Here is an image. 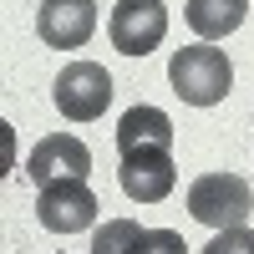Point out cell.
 Masks as SVG:
<instances>
[{
	"label": "cell",
	"mask_w": 254,
	"mask_h": 254,
	"mask_svg": "<svg viewBox=\"0 0 254 254\" xmlns=\"http://www.w3.org/2000/svg\"><path fill=\"white\" fill-rule=\"evenodd\" d=\"M117 183L132 203H163L178 183L173 168V122L163 107H132L117 122Z\"/></svg>",
	"instance_id": "1"
},
{
	"label": "cell",
	"mask_w": 254,
	"mask_h": 254,
	"mask_svg": "<svg viewBox=\"0 0 254 254\" xmlns=\"http://www.w3.org/2000/svg\"><path fill=\"white\" fill-rule=\"evenodd\" d=\"M168 81H173V92L188 102V107H214V102L229 97V87H234V66H229V56L219 46H183L173 51V61H168Z\"/></svg>",
	"instance_id": "2"
},
{
	"label": "cell",
	"mask_w": 254,
	"mask_h": 254,
	"mask_svg": "<svg viewBox=\"0 0 254 254\" xmlns=\"http://www.w3.org/2000/svg\"><path fill=\"white\" fill-rule=\"evenodd\" d=\"M188 214L208 229H239L254 214V193L239 173H203L188 183Z\"/></svg>",
	"instance_id": "3"
},
{
	"label": "cell",
	"mask_w": 254,
	"mask_h": 254,
	"mask_svg": "<svg viewBox=\"0 0 254 254\" xmlns=\"http://www.w3.org/2000/svg\"><path fill=\"white\" fill-rule=\"evenodd\" d=\"M107 36L122 56H147L163 46L168 36V5L163 0H117L112 20H107Z\"/></svg>",
	"instance_id": "4"
},
{
	"label": "cell",
	"mask_w": 254,
	"mask_h": 254,
	"mask_svg": "<svg viewBox=\"0 0 254 254\" xmlns=\"http://www.w3.org/2000/svg\"><path fill=\"white\" fill-rule=\"evenodd\" d=\"M56 107L66 122H92L107 112V102H112V76L107 66H97V61H71L66 71L56 76Z\"/></svg>",
	"instance_id": "5"
},
{
	"label": "cell",
	"mask_w": 254,
	"mask_h": 254,
	"mask_svg": "<svg viewBox=\"0 0 254 254\" xmlns=\"http://www.w3.org/2000/svg\"><path fill=\"white\" fill-rule=\"evenodd\" d=\"M36 219L51 229V234H81V229L97 224V193L87 188V178H61L46 183L36 198Z\"/></svg>",
	"instance_id": "6"
},
{
	"label": "cell",
	"mask_w": 254,
	"mask_h": 254,
	"mask_svg": "<svg viewBox=\"0 0 254 254\" xmlns=\"http://www.w3.org/2000/svg\"><path fill=\"white\" fill-rule=\"evenodd\" d=\"M87 168H92L87 142L71 137V132H51V137H41V142L31 147L26 178H31L36 188H46V183H61V178H87Z\"/></svg>",
	"instance_id": "7"
},
{
	"label": "cell",
	"mask_w": 254,
	"mask_h": 254,
	"mask_svg": "<svg viewBox=\"0 0 254 254\" xmlns=\"http://www.w3.org/2000/svg\"><path fill=\"white\" fill-rule=\"evenodd\" d=\"M97 31V5L92 0H41L36 10V36L56 51H71V46H87Z\"/></svg>",
	"instance_id": "8"
},
{
	"label": "cell",
	"mask_w": 254,
	"mask_h": 254,
	"mask_svg": "<svg viewBox=\"0 0 254 254\" xmlns=\"http://www.w3.org/2000/svg\"><path fill=\"white\" fill-rule=\"evenodd\" d=\"M244 15H249V0H188V31L203 36V41H224L229 31H239L244 26Z\"/></svg>",
	"instance_id": "9"
},
{
	"label": "cell",
	"mask_w": 254,
	"mask_h": 254,
	"mask_svg": "<svg viewBox=\"0 0 254 254\" xmlns=\"http://www.w3.org/2000/svg\"><path fill=\"white\" fill-rule=\"evenodd\" d=\"M137 229L142 224H132V219H107L97 229V239H92V254H127L132 239H137Z\"/></svg>",
	"instance_id": "10"
},
{
	"label": "cell",
	"mask_w": 254,
	"mask_h": 254,
	"mask_svg": "<svg viewBox=\"0 0 254 254\" xmlns=\"http://www.w3.org/2000/svg\"><path fill=\"white\" fill-rule=\"evenodd\" d=\"M127 254H188V244L173 229H137V239H132Z\"/></svg>",
	"instance_id": "11"
},
{
	"label": "cell",
	"mask_w": 254,
	"mask_h": 254,
	"mask_svg": "<svg viewBox=\"0 0 254 254\" xmlns=\"http://www.w3.org/2000/svg\"><path fill=\"white\" fill-rule=\"evenodd\" d=\"M203 254H254V229H219L214 239L203 244Z\"/></svg>",
	"instance_id": "12"
}]
</instances>
